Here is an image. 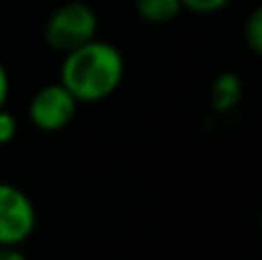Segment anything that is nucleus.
I'll return each mask as SVG.
<instances>
[{"mask_svg":"<svg viewBox=\"0 0 262 260\" xmlns=\"http://www.w3.org/2000/svg\"><path fill=\"white\" fill-rule=\"evenodd\" d=\"M7 99H9V74L5 62L0 60V109L7 106Z\"/></svg>","mask_w":262,"mask_h":260,"instance_id":"10","label":"nucleus"},{"mask_svg":"<svg viewBox=\"0 0 262 260\" xmlns=\"http://www.w3.org/2000/svg\"><path fill=\"white\" fill-rule=\"evenodd\" d=\"M244 44L255 55L262 53V7H255L244 23Z\"/></svg>","mask_w":262,"mask_h":260,"instance_id":"7","label":"nucleus"},{"mask_svg":"<svg viewBox=\"0 0 262 260\" xmlns=\"http://www.w3.org/2000/svg\"><path fill=\"white\" fill-rule=\"evenodd\" d=\"M0 260H30L21 247H0Z\"/></svg>","mask_w":262,"mask_h":260,"instance_id":"11","label":"nucleus"},{"mask_svg":"<svg viewBox=\"0 0 262 260\" xmlns=\"http://www.w3.org/2000/svg\"><path fill=\"white\" fill-rule=\"evenodd\" d=\"M99 32V16L88 3H64L49 16L44 37L51 49L69 53L78 46L95 39Z\"/></svg>","mask_w":262,"mask_h":260,"instance_id":"2","label":"nucleus"},{"mask_svg":"<svg viewBox=\"0 0 262 260\" xmlns=\"http://www.w3.org/2000/svg\"><path fill=\"white\" fill-rule=\"evenodd\" d=\"M134 9L149 26H166L182 14V0H134Z\"/></svg>","mask_w":262,"mask_h":260,"instance_id":"6","label":"nucleus"},{"mask_svg":"<svg viewBox=\"0 0 262 260\" xmlns=\"http://www.w3.org/2000/svg\"><path fill=\"white\" fill-rule=\"evenodd\" d=\"M242 101V81L235 72H223L209 88V106L214 113H230Z\"/></svg>","mask_w":262,"mask_h":260,"instance_id":"5","label":"nucleus"},{"mask_svg":"<svg viewBox=\"0 0 262 260\" xmlns=\"http://www.w3.org/2000/svg\"><path fill=\"white\" fill-rule=\"evenodd\" d=\"M230 3L232 0H182V7L193 14H216Z\"/></svg>","mask_w":262,"mask_h":260,"instance_id":"9","label":"nucleus"},{"mask_svg":"<svg viewBox=\"0 0 262 260\" xmlns=\"http://www.w3.org/2000/svg\"><path fill=\"white\" fill-rule=\"evenodd\" d=\"M124 78V55L115 44L90 39L64 53L60 64V83L78 104H97L118 92Z\"/></svg>","mask_w":262,"mask_h":260,"instance_id":"1","label":"nucleus"},{"mask_svg":"<svg viewBox=\"0 0 262 260\" xmlns=\"http://www.w3.org/2000/svg\"><path fill=\"white\" fill-rule=\"evenodd\" d=\"M37 228L32 198L12 182H0V247H21Z\"/></svg>","mask_w":262,"mask_h":260,"instance_id":"3","label":"nucleus"},{"mask_svg":"<svg viewBox=\"0 0 262 260\" xmlns=\"http://www.w3.org/2000/svg\"><path fill=\"white\" fill-rule=\"evenodd\" d=\"M18 134V120L7 106L0 109V145H9Z\"/></svg>","mask_w":262,"mask_h":260,"instance_id":"8","label":"nucleus"},{"mask_svg":"<svg viewBox=\"0 0 262 260\" xmlns=\"http://www.w3.org/2000/svg\"><path fill=\"white\" fill-rule=\"evenodd\" d=\"M76 111H78V101L58 81L39 88L32 95L30 104H28V118H30L35 129L46 134H55L62 132L76 118Z\"/></svg>","mask_w":262,"mask_h":260,"instance_id":"4","label":"nucleus"}]
</instances>
